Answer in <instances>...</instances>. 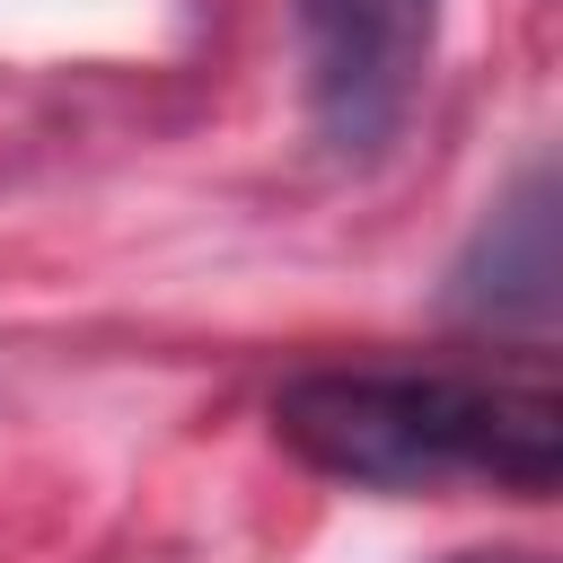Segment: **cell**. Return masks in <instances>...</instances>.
<instances>
[{"instance_id":"6da1fadb","label":"cell","mask_w":563,"mask_h":563,"mask_svg":"<svg viewBox=\"0 0 563 563\" xmlns=\"http://www.w3.org/2000/svg\"><path fill=\"white\" fill-rule=\"evenodd\" d=\"M273 440L352 493L493 484L510 501H545L563 484V396L545 369H299L273 396Z\"/></svg>"},{"instance_id":"3957f363","label":"cell","mask_w":563,"mask_h":563,"mask_svg":"<svg viewBox=\"0 0 563 563\" xmlns=\"http://www.w3.org/2000/svg\"><path fill=\"white\" fill-rule=\"evenodd\" d=\"M449 308L475 325H528L545 343V317H554V176L545 167H528L493 202V220L466 238L449 273Z\"/></svg>"},{"instance_id":"7a4b0ae2","label":"cell","mask_w":563,"mask_h":563,"mask_svg":"<svg viewBox=\"0 0 563 563\" xmlns=\"http://www.w3.org/2000/svg\"><path fill=\"white\" fill-rule=\"evenodd\" d=\"M290 26L317 141L352 167L378 158L431 79L440 0H290Z\"/></svg>"},{"instance_id":"277c9868","label":"cell","mask_w":563,"mask_h":563,"mask_svg":"<svg viewBox=\"0 0 563 563\" xmlns=\"http://www.w3.org/2000/svg\"><path fill=\"white\" fill-rule=\"evenodd\" d=\"M457 563H537V554H457Z\"/></svg>"}]
</instances>
